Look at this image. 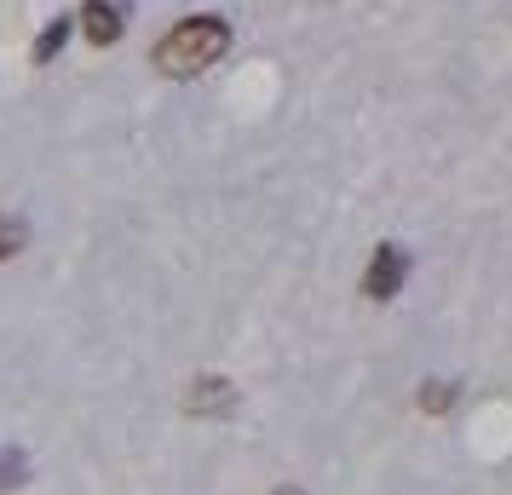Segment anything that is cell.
Here are the masks:
<instances>
[{
	"label": "cell",
	"instance_id": "obj_9",
	"mask_svg": "<svg viewBox=\"0 0 512 495\" xmlns=\"http://www.w3.org/2000/svg\"><path fill=\"white\" fill-rule=\"evenodd\" d=\"M265 495H305L300 484H277V490H265Z\"/></svg>",
	"mask_w": 512,
	"mask_h": 495
},
{
	"label": "cell",
	"instance_id": "obj_2",
	"mask_svg": "<svg viewBox=\"0 0 512 495\" xmlns=\"http://www.w3.org/2000/svg\"><path fill=\"white\" fill-rule=\"evenodd\" d=\"M409 277H415V248H403L397 236H386V242L369 248L363 277H357V294H363L369 306H392L397 294L409 288Z\"/></svg>",
	"mask_w": 512,
	"mask_h": 495
},
{
	"label": "cell",
	"instance_id": "obj_6",
	"mask_svg": "<svg viewBox=\"0 0 512 495\" xmlns=\"http://www.w3.org/2000/svg\"><path fill=\"white\" fill-rule=\"evenodd\" d=\"M75 18L70 12H58V18H47V29H41V35H35V47H29V58H35V64H58V52L70 47V35H75Z\"/></svg>",
	"mask_w": 512,
	"mask_h": 495
},
{
	"label": "cell",
	"instance_id": "obj_1",
	"mask_svg": "<svg viewBox=\"0 0 512 495\" xmlns=\"http://www.w3.org/2000/svg\"><path fill=\"white\" fill-rule=\"evenodd\" d=\"M231 41H236V29H231L225 12H190V18H179L173 29L156 35L150 64H156V75H167V81H196V75H208L213 64H225Z\"/></svg>",
	"mask_w": 512,
	"mask_h": 495
},
{
	"label": "cell",
	"instance_id": "obj_8",
	"mask_svg": "<svg viewBox=\"0 0 512 495\" xmlns=\"http://www.w3.org/2000/svg\"><path fill=\"white\" fill-rule=\"evenodd\" d=\"M29 478V455L24 449H0V495H12Z\"/></svg>",
	"mask_w": 512,
	"mask_h": 495
},
{
	"label": "cell",
	"instance_id": "obj_7",
	"mask_svg": "<svg viewBox=\"0 0 512 495\" xmlns=\"http://www.w3.org/2000/svg\"><path fill=\"white\" fill-rule=\"evenodd\" d=\"M24 242H29V225L18 213H0V265L12 260V254H24Z\"/></svg>",
	"mask_w": 512,
	"mask_h": 495
},
{
	"label": "cell",
	"instance_id": "obj_3",
	"mask_svg": "<svg viewBox=\"0 0 512 495\" xmlns=\"http://www.w3.org/2000/svg\"><path fill=\"white\" fill-rule=\"evenodd\" d=\"M127 12H133V0H81V41L98 52H110L127 35Z\"/></svg>",
	"mask_w": 512,
	"mask_h": 495
},
{
	"label": "cell",
	"instance_id": "obj_5",
	"mask_svg": "<svg viewBox=\"0 0 512 495\" xmlns=\"http://www.w3.org/2000/svg\"><path fill=\"white\" fill-rule=\"evenodd\" d=\"M415 409L426 415V421H449L455 409H461V380H449V375H426L415 386Z\"/></svg>",
	"mask_w": 512,
	"mask_h": 495
},
{
	"label": "cell",
	"instance_id": "obj_4",
	"mask_svg": "<svg viewBox=\"0 0 512 495\" xmlns=\"http://www.w3.org/2000/svg\"><path fill=\"white\" fill-rule=\"evenodd\" d=\"M231 409H236V380L196 375L185 386V415H196V421H219V415H231Z\"/></svg>",
	"mask_w": 512,
	"mask_h": 495
}]
</instances>
